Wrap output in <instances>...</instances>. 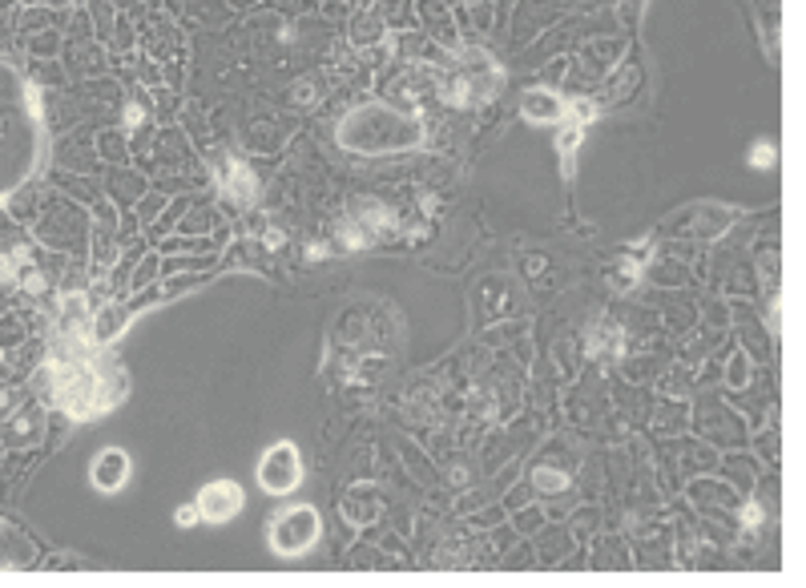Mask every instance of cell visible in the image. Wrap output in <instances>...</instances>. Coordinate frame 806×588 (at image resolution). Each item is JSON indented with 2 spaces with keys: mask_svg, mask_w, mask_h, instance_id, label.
Returning <instances> with one entry per match:
<instances>
[{
  "mask_svg": "<svg viewBox=\"0 0 806 588\" xmlns=\"http://www.w3.org/2000/svg\"><path fill=\"white\" fill-rule=\"evenodd\" d=\"M129 472H133V464H129V456L121 447H105L93 459V467H89V475H93V483L101 491H117L129 480Z\"/></svg>",
  "mask_w": 806,
  "mask_h": 588,
  "instance_id": "5b68a950",
  "label": "cell"
},
{
  "mask_svg": "<svg viewBox=\"0 0 806 588\" xmlns=\"http://www.w3.org/2000/svg\"><path fill=\"white\" fill-rule=\"evenodd\" d=\"M193 520H198V504H193V507H177V528H190Z\"/></svg>",
  "mask_w": 806,
  "mask_h": 588,
  "instance_id": "30bf717a",
  "label": "cell"
},
{
  "mask_svg": "<svg viewBox=\"0 0 806 588\" xmlns=\"http://www.w3.org/2000/svg\"><path fill=\"white\" fill-rule=\"evenodd\" d=\"M770 161H774V149H770V145H766V141H762V145H754V166H758V169H766Z\"/></svg>",
  "mask_w": 806,
  "mask_h": 588,
  "instance_id": "9c48e42d",
  "label": "cell"
},
{
  "mask_svg": "<svg viewBox=\"0 0 806 588\" xmlns=\"http://www.w3.org/2000/svg\"><path fill=\"white\" fill-rule=\"evenodd\" d=\"M322 536V520L311 504H298V507H287V512L274 516L270 524V548L279 556H303L319 544Z\"/></svg>",
  "mask_w": 806,
  "mask_h": 588,
  "instance_id": "6da1fadb",
  "label": "cell"
},
{
  "mask_svg": "<svg viewBox=\"0 0 806 588\" xmlns=\"http://www.w3.org/2000/svg\"><path fill=\"white\" fill-rule=\"evenodd\" d=\"M242 504H246V496H242V488L234 480H214L198 491V516L210 524L234 520L242 512Z\"/></svg>",
  "mask_w": 806,
  "mask_h": 588,
  "instance_id": "277c9868",
  "label": "cell"
},
{
  "mask_svg": "<svg viewBox=\"0 0 806 588\" xmlns=\"http://www.w3.org/2000/svg\"><path fill=\"white\" fill-rule=\"evenodd\" d=\"M536 483H540V488H548V491H561L564 488V475L561 472H536Z\"/></svg>",
  "mask_w": 806,
  "mask_h": 588,
  "instance_id": "ba28073f",
  "label": "cell"
},
{
  "mask_svg": "<svg viewBox=\"0 0 806 588\" xmlns=\"http://www.w3.org/2000/svg\"><path fill=\"white\" fill-rule=\"evenodd\" d=\"M56 403H61L73 419H85V415H93V411L113 407L109 395L101 391V379H97L85 362H73V367H64L61 375H56Z\"/></svg>",
  "mask_w": 806,
  "mask_h": 588,
  "instance_id": "7a4b0ae2",
  "label": "cell"
},
{
  "mask_svg": "<svg viewBox=\"0 0 806 588\" xmlns=\"http://www.w3.org/2000/svg\"><path fill=\"white\" fill-rule=\"evenodd\" d=\"M16 262H24V258H16ZM16 262H13V258H0V278H4V282L16 278Z\"/></svg>",
  "mask_w": 806,
  "mask_h": 588,
  "instance_id": "8fae6325",
  "label": "cell"
},
{
  "mask_svg": "<svg viewBox=\"0 0 806 588\" xmlns=\"http://www.w3.org/2000/svg\"><path fill=\"white\" fill-rule=\"evenodd\" d=\"M258 483H262L270 496H287L303 483V459H298L295 443H274L262 459H258Z\"/></svg>",
  "mask_w": 806,
  "mask_h": 588,
  "instance_id": "3957f363",
  "label": "cell"
},
{
  "mask_svg": "<svg viewBox=\"0 0 806 588\" xmlns=\"http://www.w3.org/2000/svg\"><path fill=\"white\" fill-rule=\"evenodd\" d=\"M561 113H564V105L556 101L553 93H540V89L524 93V117L528 121H556Z\"/></svg>",
  "mask_w": 806,
  "mask_h": 588,
  "instance_id": "8992f818",
  "label": "cell"
},
{
  "mask_svg": "<svg viewBox=\"0 0 806 588\" xmlns=\"http://www.w3.org/2000/svg\"><path fill=\"white\" fill-rule=\"evenodd\" d=\"M222 177L230 182V193L238 201H250L254 198V174H250L242 161H234V158H226V166H222Z\"/></svg>",
  "mask_w": 806,
  "mask_h": 588,
  "instance_id": "52a82bcc",
  "label": "cell"
}]
</instances>
